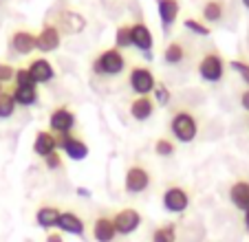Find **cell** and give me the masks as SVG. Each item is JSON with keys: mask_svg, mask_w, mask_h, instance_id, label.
<instances>
[{"mask_svg": "<svg viewBox=\"0 0 249 242\" xmlns=\"http://www.w3.org/2000/svg\"><path fill=\"white\" fill-rule=\"evenodd\" d=\"M170 132H172L174 141L179 143H192L198 135V121L192 110L188 108H179L170 117Z\"/></svg>", "mask_w": 249, "mask_h": 242, "instance_id": "6da1fadb", "label": "cell"}, {"mask_svg": "<svg viewBox=\"0 0 249 242\" xmlns=\"http://www.w3.org/2000/svg\"><path fill=\"white\" fill-rule=\"evenodd\" d=\"M196 70H198V77H201L203 82L218 84V82L225 77V70H227L225 57H223L218 51H207L205 55L198 60Z\"/></svg>", "mask_w": 249, "mask_h": 242, "instance_id": "7a4b0ae2", "label": "cell"}, {"mask_svg": "<svg viewBox=\"0 0 249 242\" xmlns=\"http://www.w3.org/2000/svg\"><path fill=\"white\" fill-rule=\"evenodd\" d=\"M152 185V174L146 165L132 163L124 174V191L130 196H139L143 191H148Z\"/></svg>", "mask_w": 249, "mask_h": 242, "instance_id": "3957f363", "label": "cell"}, {"mask_svg": "<svg viewBox=\"0 0 249 242\" xmlns=\"http://www.w3.org/2000/svg\"><path fill=\"white\" fill-rule=\"evenodd\" d=\"M192 203V194L183 185H168L161 194V205L168 214H185Z\"/></svg>", "mask_w": 249, "mask_h": 242, "instance_id": "277c9868", "label": "cell"}, {"mask_svg": "<svg viewBox=\"0 0 249 242\" xmlns=\"http://www.w3.org/2000/svg\"><path fill=\"white\" fill-rule=\"evenodd\" d=\"M126 69V57L117 47L106 49L93 60V73L97 75H119Z\"/></svg>", "mask_w": 249, "mask_h": 242, "instance_id": "5b68a950", "label": "cell"}, {"mask_svg": "<svg viewBox=\"0 0 249 242\" xmlns=\"http://www.w3.org/2000/svg\"><path fill=\"white\" fill-rule=\"evenodd\" d=\"M75 128V112L69 106H57L49 115V132H53L55 137L71 135Z\"/></svg>", "mask_w": 249, "mask_h": 242, "instance_id": "8992f818", "label": "cell"}, {"mask_svg": "<svg viewBox=\"0 0 249 242\" xmlns=\"http://www.w3.org/2000/svg\"><path fill=\"white\" fill-rule=\"evenodd\" d=\"M128 84H130L132 93H137V97L141 95H150L157 86V77L148 66H132L128 73Z\"/></svg>", "mask_w": 249, "mask_h": 242, "instance_id": "52a82bcc", "label": "cell"}, {"mask_svg": "<svg viewBox=\"0 0 249 242\" xmlns=\"http://www.w3.org/2000/svg\"><path fill=\"white\" fill-rule=\"evenodd\" d=\"M143 223V216L135 209V207H122L113 214V225L117 229V236H130Z\"/></svg>", "mask_w": 249, "mask_h": 242, "instance_id": "ba28073f", "label": "cell"}, {"mask_svg": "<svg viewBox=\"0 0 249 242\" xmlns=\"http://www.w3.org/2000/svg\"><path fill=\"white\" fill-rule=\"evenodd\" d=\"M57 150H62L71 161H84L90 152L86 141L80 139V137H75L73 132H71V135H64V137H57Z\"/></svg>", "mask_w": 249, "mask_h": 242, "instance_id": "9c48e42d", "label": "cell"}, {"mask_svg": "<svg viewBox=\"0 0 249 242\" xmlns=\"http://www.w3.org/2000/svg\"><path fill=\"white\" fill-rule=\"evenodd\" d=\"M57 231L62 233H71V236H77V238H84L86 233V223L77 211L73 209H62L60 218H57Z\"/></svg>", "mask_w": 249, "mask_h": 242, "instance_id": "30bf717a", "label": "cell"}, {"mask_svg": "<svg viewBox=\"0 0 249 242\" xmlns=\"http://www.w3.org/2000/svg\"><path fill=\"white\" fill-rule=\"evenodd\" d=\"M62 44V33L55 24H44L40 29V33L36 35V49L42 53H51V51H57Z\"/></svg>", "mask_w": 249, "mask_h": 242, "instance_id": "8fae6325", "label": "cell"}, {"mask_svg": "<svg viewBox=\"0 0 249 242\" xmlns=\"http://www.w3.org/2000/svg\"><path fill=\"white\" fill-rule=\"evenodd\" d=\"M93 240L95 242H115L117 238V229L113 225V216H106V214H99L97 218L93 220Z\"/></svg>", "mask_w": 249, "mask_h": 242, "instance_id": "7c38bea8", "label": "cell"}, {"mask_svg": "<svg viewBox=\"0 0 249 242\" xmlns=\"http://www.w3.org/2000/svg\"><path fill=\"white\" fill-rule=\"evenodd\" d=\"M27 69H29V73H31L36 84H49V82L55 77V69H53V64L44 55L31 60V64H29Z\"/></svg>", "mask_w": 249, "mask_h": 242, "instance_id": "4fadbf2b", "label": "cell"}, {"mask_svg": "<svg viewBox=\"0 0 249 242\" xmlns=\"http://www.w3.org/2000/svg\"><path fill=\"white\" fill-rule=\"evenodd\" d=\"M57 29H60V33H69V35H75V33H82L86 27V18L82 14H77V11H62L60 18H57Z\"/></svg>", "mask_w": 249, "mask_h": 242, "instance_id": "5bb4252c", "label": "cell"}, {"mask_svg": "<svg viewBox=\"0 0 249 242\" xmlns=\"http://www.w3.org/2000/svg\"><path fill=\"white\" fill-rule=\"evenodd\" d=\"M230 200H231V205H234L238 211L247 214L249 211V181L247 178H238V181L231 183Z\"/></svg>", "mask_w": 249, "mask_h": 242, "instance_id": "9a60e30c", "label": "cell"}, {"mask_svg": "<svg viewBox=\"0 0 249 242\" xmlns=\"http://www.w3.org/2000/svg\"><path fill=\"white\" fill-rule=\"evenodd\" d=\"M155 2H157V11H159L161 24H163V31L168 33L170 29H172V24L177 22V18H179L181 2L179 0H155Z\"/></svg>", "mask_w": 249, "mask_h": 242, "instance_id": "2e32d148", "label": "cell"}, {"mask_svg": "<svg viewBox=\"0 0 249 242\" xmlns=\"http://www.w3.org/2000/svg\"><path fill=\"white\" fill-rule=\"evenodd\" d=\"M53 152H57V137L49 130H38L33 137V154L47 158Z\"/></svg>", "mask_w": 249, "mask_h": 242, "instance_id": "e0dca14e", "label": "cell"}, {"mask_svg": "<svg viewBox=\"0 0 249 242\" xmlns=\"http://www.w3.org/2000/svg\"><path fill=\"white\" fill-rule=\"evenodd\" d=\"M155 99L150 95H141V97H135L130 102V117L135 121H148L152 115H155Z\"/></svg>", "mask_w": 249, "mask_h": 242, "instance_id": "ac0fdd59", "label": "cell"}, {"mask_svg": "<svg viewBox=\"0 0 249 242\" xmlns=\"http://www.w3.org/2000/svg\"><path fill=\"white\" fill-rule=\"evenodd\" d=\"M132 47L143 53H150L155 47V37L146 22H132Z\"/></svg>", "mask_w": 249, "mask_h": 242, "instance_id": "d6986e66", "label": "cell"}, {"mask_svg": "<svg viewBox=\"0 0 249 242\" xmlns=\"http://www.w3.org/2000/svg\"><path fill=\"white\" fill-rule=\"evenodd\" d=\"M188 60V47H185V40H170L163 49V62L168 66H179Z\"/></svg>", "mask_w": 249, "mask_h": 242, "instance_id": "ffe728a7", "label": "cell"}, {"mask_svg": "<svg viewBox=\"0 0 249 242\" xmlns=\"http://www.w3.org/2000/svg\"><path fill=\"white\" fill-rule=\"evenodd\" d=\"M9 42H11V49L18 55H29L36 49V35L31 31H27V29H18V31H14Z\"/></svg>", "mask_w": 249, "mask_h": 242, "instance_id": "44dd1931", "label": "cell"}, {"mask_svg": "<svg viewBox=\"0 0 249 242\" xmlns=\"http://www.w3.org/2000/svg\"><path fill=\"white\" fill-rule=\"evenodd\" d=\"M62 209L55 205H40L36 209V225L40 229H47V231H53V227H57V218H60Z\"/></svg>", "mask_w": 249, "mask_h": 242, "instance_id": "7402d4cb", "label": "cell"}, {"mask_svg": "<svg viewBox=\"0 0 249 242\" xmlns=\"http://www.w3.org/2000/svg\"><path fill=\"white\" fill-rule=\"evenodd\" d=\"M201 16L205 24H216L225 18V0H205L201 5Z\"/></svg>", "mask_w": 249, "mask_h": 242, "instance_id": "603a6c76", "label": "cell"}, {"mask_svg": "<svg viewBox=\"0 0 249 242\" xmlns=\"http://www.w3.org/2000/svg\"><path fill=\"white\" fill-rule=\"evenodd\" d=\"M11 93H14L16 104H18V106H22V108L33 106V104H38V99H40L38 86H14V88H11Z\"/></svg>", "mask_w": 249, "mask_h": 242, "instance_id": "cb8c5ba5", "label": "cell"}, {"mask_svg": "<svg viewBox=\"0 0 249 242\" xmlns=\"http://www.w3.org/2000/svg\"><path fill=\"white\" fill-rule=\"evenodd\" d=\"M150 242H177V223H163L152 229Z\"/></svg>", "mask_w": 249, "mask_h": 242, "instance_id": "d4e9b609", "label": "cell"}, {"mask_svg": "<svg viewBox=\"0 0 249 242\" xmlns=\"http://www.w3.org/2000/svg\"><path fill=\"white\" fill-rule=\"evenodd\" d=\"M16 106L18 104H16L11 88H2V93H0V119H9L16 112Z\"/></svg>", "mask_w": 249, "mask_h": 242, "instance_id": "484cf974", "label": "cell"}, {"mask_svg": "<svg viewBox=\"0 0 249 242\" xmlns=\"http://www.w3.org/2000/svg\"><path fill=\"white\" fill-rule=\"evenodd\" d=\"M115 47H117L119 51L132 47V22H124L117 27V33H115Z\"/></svg>", "mask_w": 249, "mask_h": 242, "instance_id": "4316f807", "label": "cell"}, {"mask_svg": "<svg viewBox=\"0 0 249 242\" xmlns=\"http://www.w3.org/2000/svg\"><path fill=\"white\" fill-rule=\"evenodd\" d=\"M174 152H177V143H174V139H170V137H159V139L155 141V154L161 158H168V156H174Z\"/></svg>", "mask_w": 249, "mask_h": 242, "instance_id": "83f0119b", "label": "cell"}, {"mask_svg": "<svg viewBox=\"0 0 249 242\" xmlns=\"http://www.w3.org/2000/svg\"><path fill=\"white\" fill-rule=\"evenodd\" d=\"M183 27L188 29V31H192L194 35H198V37H210V35H212L210 24H205L203 20H196V18H185V20H183Z\"/></svg>", "mask_w": 249, "mask_h": 242, "instance_id": "f1b7e54d", "label": "cell"}, {"mask_svg": "<svg viewBox=\"0 0 249 242\" xmlns=\"http://www.w3.org/2000/svg\"><path fill=\"white\" fill-rule=\"evenodd\" d=\"M227 69L234 70V73H238L240 79L245 82V86L249 88V62H245V60H230Z\"/></svg>", "mask_w": 249, "mask_h": 242, "instance_id": "f546056e", "label": "cell"}, {"mask_svg": "<svg viewBox=\"0 0 249 242\" xmlns=\"http://www.w3.org/2000/svg\"><path fill=\"white\" fill-rule=\"evenodd\" d=\"M152 93H155V97H152V99H155V104H157V106H161V108H165L170 104V99H172V95H170V88L165 84H157Z\"/></svg>", "mask_w": 249, "mask_h": 242, "instance_id": "4dcf8cb0", "label": "cell"}, {"mask_svg": "<svg viewBox=\"0 0 249 242\" xmlns=\"http://www.w3.org/2000/svg\"><path fill=\"white\" fill-rule=\"evenodd\" d=\"M16 84L14 86H38L36 82H33L31 73H29V69H24V66H20V69H16V77H14Z\"/></svg>", "mask_w": 249, "mask_h": 242, "instance_id": "1f68e13d", "label": "cell"}, {"mask_svg": "<svg viewBox=\"0 0 249 242\" xmlns=\"http://www.w3.org/2000/svg\"><path fill=\"white\" fill-rule=\"evenodd\" d=\"M14 77H16L14 66L7 64V62H0V84H7V82H11Z\"/></svg>", "mask_w": 249, "mask_h": 242, "instance_id": "d6a6232c", "label": "cell"}, {"mask_svg": "<svg viewBox=\"0 0 249 242\" xmlns=\"http://www.w3.org/2000/svg\"><path fill=\"white\" fill-rule=\"evenodd\" d=\"M44 165H47V170H60L62 168V154H60V150L57 152H53V154H49L47 158H44Z\"/></svg>", "mask_w": 249, "mask_h": 242, "instance_id": "836d02e7", "label": "cell"}, {"mask_svg": "<svg viewBox=\"0 0 249 242\" xmlns=\"http://www.w3.org/2000/svg\"><path fill=\"white\" fill-rule=\"evenodd\" d=\"M44 242H64V236H62V231H47Z\"/></svg>", "mask_w": 249, "mask_h": 242, "instance_id": "e575fe53", "label": "cell"}, {"mask_svg": "<svg viewBox=\"0 0 249 242\" xmlns=\"http://www.w3.org/2000/svg\"><path fill=\"white\" fill-rule=\"evenodd\" d=\"M240 106H243V110L249 112V88H245L243 93H240Z\"/></svg>", "mask_w": 249, "mask_h": 242, "instance_id": "d590c367", "label": "cell"}, {"mask_svg": "<svg viewBox=\"0 0 249 242\" xmlns=\"http://www.w3.org/2000/svg\"><path fill=\"white\" fill-rule=\"evenodd\" d=\"M243 225H245V229H247V233H249V211L247 214H243Z\"/></svg>", "mask_w": 249, "mask_h": 242, "instance_id": "8d00e7d4", "label": "cell"}, {"mask_svg": "<svg viewBox=\"0 0 249 242\" xmlns=\"http://www.w3.org/2000/svg\"><path fill=\"white\" fill-rule=\"evenodd\" d=\"M240 2H243V5H245V7H247V9H249V0H240Z\"/></svg>", "mask_w": 249, "mask_h": 242, "instance_id": "74e56055", "label": "cell"}, {"mask_svg": "<svg viewBox=\"0 0 249 242\" xmlns=\"http://www.w3.org/2000/svg\"><path fill=\"white\" fill-rule=\"evenodd\" d=\"M0 93H2V84H0Z\"/></svg>", "mask_w": 249, "mask_h": 242, "instance_id": "f35d334b", "label": "cell"}]
</instances>
